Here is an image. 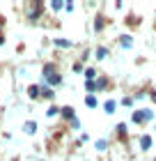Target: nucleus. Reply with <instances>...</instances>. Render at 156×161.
<instances>
[{
  "instance_id": "ddd939ff",
  "label": "nucleus",
  "mask_w": 156,
  "mask_h": 161,
  "mask_svg": "<svg viewBox=\"0 0 156 161\" xmlns=\"http://www.w3.org/2000/svg\"><path fill=\"white\" fill-rule=\"evenodd\" d=\"M85 106L87 108H96V106H99V101H96L94 94H87V97H85Z\"/></svg>"
},
{
  "instance_id": "9d476101",
  "label": "nucleus",
  "mask_w": 156,
  "mask_h": 161,
  "mask_svg": "<svg viewBox=\"0 0 156 161\" xmlns=\"http://www.w3.org/2000/svg\"><path fill=\"white\" fill-rule=\"evenodd\" d=\"M28 94H30L32 99H39L41 97V87L39 85H30V87H28Z\"/></svg>"
},
{
  "instance_id": "393cba45",
  "label": "nucleus",
  "mask_w": 156,
  "mask_h": 161,
  "mask_svg": "<svg viewBox=\"0 0 156 161\" xmlns=\"http://www.w3.org/2000/svg\"><path fill=\"white\" fill-rule=\"evenodd\" d=\"M149 94H152V101H154V104H156V92H154V90H152V92H149Z\"/></svg>"
},
{
  "instance_id": "39448f33",
  "label": "nucleus",
  "mask_w": 156,
  "mask_h": 161,
  "mask_svg": "<svg viewBox=\"0 0 156 161\" xmlns=\"http://www.w3.org/2000/svg\"><path fill=\"white\" fill-rule=\"evenodd\" d=\"M60 115L67 120V122H73L76 120V111H73L71 106H62V111H60Z\"/></svg>"
},
{
  "instance_id": "423d86ee",
  "label": "nucleus",
  "mask_w": 156,
  "mask_h": 161,
  "mask_svg": "<svg viewBox=\"0 0 156 161\" xmlns=\"http://www.w3.org/2000/svg\"><path fill=\"white\" fill-rule=\"evenodd\" d=\"M103 28H106V16L99 12V14H96V19H94V32H101Z\"/></svg>"
},
{
  "instance_id": "6ab92c4d",
  "label": "nucleus",
  "mask_w": 156,
  "mask_h": 161,
  "mask_svg": "<svg viewBox=\"0 0 156 161\" xmlns=\"http://www.w3.org/2000/svg\"><path fill=\"white\" fill-rule=\"evenodd\" d=\"M133 101H136V97H124V99L120 101V104H122L124 108H131V106H133Z\"/></svg>"
},
{
  "instance_id": "2eb2a0df",
  "label": "nucleus",
  "mask_w": 156,
  "mask_h": 161,
  "mask_svg": "<svg viewBox=\"0 0 156 161\" xmlns=\"http://www.w3.org/2000/svg\"><path fill=\"white\" fill-rule=\"evenodd\" d=\"M94 147L99 150V152H106L108 150V141H106V138H99V141L94 143Z\"/></svg>"
},
{
  "instance_id": "20e7f679",
  "label": "nucleus",
  "mask_w": 156,
  "mask_h": 161,
  "mask_svg": "<svg viewBox=\"0 0 156 161\" xmlns=\"http://www.w3.org/2000/svg\"><path fill=\"white\" fill-rule=\"evenodd\" d=\"M115 134H117V138H120V143H126V141H129V127H126V122H120V124H117Z\"/></svg>"
},
{
  "instance_id": "5701e85b",
  "label": "nucleus",
  "mask_w": 156,
  "mask_h": 161,
  "mask_svg": "<svg viewBox=\"0 0 156 161\" xmlns=\"http://www.w3.org/2000/svg\"><path fill=\"white\" fill-rule=\"evenodd\" d=\"M73 71H85V69H83V64H80V62H76V64H73Z\"/></svg>"
},
{
  "instance_id": "4be33fe9",
  "label": "nucleus",
  "mask_w": 156,
  "mask_h": 161,
  "mask_svg": "<svg viewBox=\"0 0 156 161\" xmlns=\"http://www.w3.org/2000/svg\"><path fill=\"white\" fill-rule=\"evenodd\" d=\"M62 7H64V3H60V0H55V3H51V9H53V12H60Z\"/></svg>"
},
{
  "instance_id": "7ed1b4c3",
  "label": "nucleus",
  "mask_w": 156,
  "mask_h": 161,
  "mask_svg": "<svg viewBox=\"0 0 156 161\" xmlns=\"http://www.w3.org/2000/svg\"><path fill=\"white\" fill-rule=\"evenodd\" d=\"M41 12H44V3H32V5H28V19H30V21H37Z\"/></svg>"
},
{
  "instance_id": "412c9836",
  "label": "nucleus",
  "mask_w": 156,
  "mask_h": 161,
  "mask_svg": "<svg viewBox=\"0 0 156 161\" xmlns=\"http://www.w3.org/2000/svg\"><path fill=\"white\" fill-rule=\"evenodd\" d=\"M60 111H62V108H57V106H51L46 115H48V118H55V115H60Z\"/></svg>"
},
{
  "instance_id": "b1692460",
  "label": "nucleus",
  "mask_w": 156,
  "mask_h": 161,
  "mask_svg": "<svg viewBox=\"0 0 156 161\" xmlns=\"http://www.w3.org/2000/svg\"><path fill=\"white\" fill-rule=\"evenodd\" d=\"M64 9L67 12H73V3H64Z\"/></svg>"
},
{
  "instance_id": "aec40b11",
  "label": "nucleus",
  "mask_w": 156,
  "mask_h": 161,
  "mask_svg": "<svg viewBox=\"0 0 156 161\" xmlns=\"http://www.w3.org/2000/svg\"><path fill=\"white\" fill-rule=\"evenodd\" d=\"M94 76H96V69H94V67H87V69H85V78H87V80H94Z\"/></svg>"
},
{
  "instance_id": "4468645a",
  "label": "nucleus",
  "mask_w": 156,
  "mask_h": 161,
  "mask_svg": "<svg viewBox=\"0 0 156 161\" xmlns=\"http://www.w3.org/2000/svg\"><path fill=\"white\" fill-rule=\"evenodd\" d=\"M110 55V51L106 48V46H99L96 48V60H103V58H108Z\"/></svg>"
},
{
  "instance_id": "dca6fc26",
  "label": "nucleus",
  "mask_w": 156,
  "mask_h": 161,
  "mask_svg": "<svg viewBox=\"0 0 156 161\" xmlns=\"http://www.w3.org/2000/svg\"><path fill=\"white\" fill-rule=\"evenodd\" d=\"M85 90H87V94H94L99 87H96V80H85Z\"/></svg>"
},
{
  "instance_id": "9b49d317",
  "label": "nucleus",
  "mask_w": 156,
  "mask_h": 161,
  "mask_svg": "<svg viewBox=\"0 0 156 161\" xmlns=\"http://www.w3.org/2000/svg\"><path fill=\"white\" fill-rule=\"evenodd\" d=\"M23 131H25V134H35V131H37V122H32V120H28L25 124H23Z\"/></svg>"
},
{
  "instance_id": "6e6552de",
  "label": "nucleus",
  "mask_w": 156,
  "mask_h": 161,
  "mask_svg": "<svg viewBox=\"0 0 156 161\" xmlns=\"http://www.w3.org/2000/svg\"><path fill=\"white\" fill-rule=\"evenodd\" d=\"M120 46L122 48H133V37L131 35H122L120 37Z\"/></svg>"
},
{
  "instance_id": "1a4fd4ad",
  "label": "nucleus",
  "mask_w": 156,
  "mask_h": 161,
  "mask_svg": "<svg viewBox=\"0 0 156 161\" xmlns=\"http://www.w3.org/2000/svg\"><path fill=\"white\" fill-rule=\"evenodd\" d=\"M53 44H55L57 48H71V46H73L71 39H53Z\"/></svg>"
},
{
  "instance_id": "f8f14e48",
  "label": "nucleus",
  "mask_w": 156,
  "mask_h": 161,
  "mask_svg": "<svg viewBox=\"0 0 156 161\" xmlns=\"http://www.w3.org/2000/svg\"><path fill=\"white\" fill-rule=\"evenodd\" d=\"M115 108H117V104H115L113 99H108L106 104H103V111H106L108 115H113V113H115Z\"/></svg>"
},
{
  "instance_id": "f03ea898",
  "label": "nucleus",
  "mask_w": 156,
  "mask_h": 161,
  "mask_svg": "<svg viewBox=\"0 0 156 161\" xmlns=\"http://www.w3.org/2000/svg\"><path fill=\"white\" fill-rule=\"evenodd\" d=\"M131 120H133V124H147L154 120V111L152 108H138V111H133Z\"/></svg>"
},
{
  "instance_id": "f3484780",
  "label": "nucleus",
  "mask_w": 156,
  "mask_h": 161,
  "mask_svg": "<svg viewBox=\"0 0 156 161\" xmlns=\"http://www.w3.org/2000/svg\"><path fill=\"white\" fill-rule=\"evenodd\" d=\"M41 97H44V99H55V94H53V90H51V87L41 85Z\"/></svg>"
},
{
  "instance_id": "a211bd4d",
  "label": "nucleus",
  "mask_w": 156,
  "mask_h": 161,
  "mask_svg": "<svg viewBox=\"0 0 156 161\" xmlns=\"http://www.w3.org/2000/svg\"><path fill=\"white\" fill-rule=\"evenodd\" d=\"M108 80H110L108 76H99V80H96V87H99V90H103V87H108V85H110Z\"/></svg>"
},
{
  "instance_id": "a878e982",
  "label": "nucleus",
  "mask_w": 156,
  "mask_h": 161,
  "mask_svg": "<svg viewBox=\"0 0 156 161\" xmlns=\"http://www.w3.org/2000/svg\"><path fill=\"white\" fill-rule=\"evenodd\" d=\"M154 161H156V157H154Z\"/></svg>"
},
{
  "instance_id": "f257e3e1",
  "label": "nucleus",
  "mask_w": 156,
  "mask_h": 161,
  "mask_svg": "<svg viewBox=\"0 0 156 161\" xmlns=\"http://www.w3.org/2000/svg\"><path fill=\"white\" fill-rule=\"evenodd\" d=\"M41 74H44V83H46V85H60V83H62V76L57 74V67H55L53 62H46V64H44Z\"/></svg>"
},
{
  "instance_id": "0eeeda50",
  "label": "nucleus",
  "mask_w": 156,
  "mask_h": 161,
  "mask_svg": "<svg viewBox=\"0 0 156 161\" xmlns=\"http://www.w3.org/2000/svg\"><path fill=\"white\" fill-rule=\"evenodd\" d=\"M149 147H152V136L149 134H143V136H140V150L147 152Z\"/></svg>"
}]
</instances>
